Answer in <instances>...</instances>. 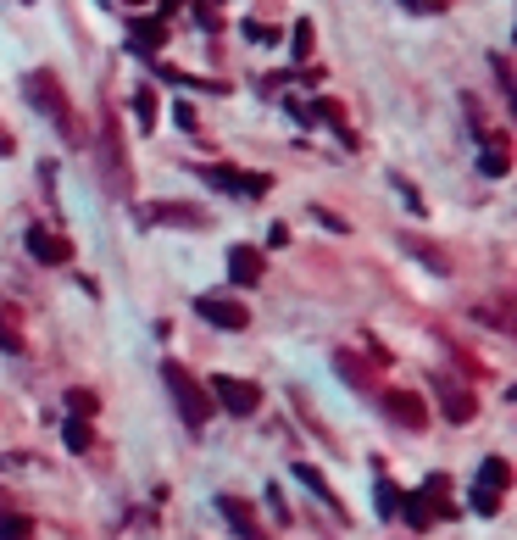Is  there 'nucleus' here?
Returning a JSON list of instances; mask_svg holds the SVG:
<instances>
[{
	"instance_id": "f257e3e1",
	"label": "nucleus",
	"mask_w": 517,
	"mask_h": 540,
	"mask_svg": "<svg viewBox=\"0 0 517 540\" xmlns=\"http://www.w3.org/2000/svg\"><path fill=\"white\" fill-rule=\"evenodd\" d=\"M161 379H168V390H173V401H178V412H184V424L189 429H201L206 424V412H212V396L189 379V368L184 362H161Z\"/></svg>"
},
{
	"instance_id": "f03ea898",
	"label": "nucleus",
	"mask_w": 517,
	"mask_h": 540,
	"mask_svg": "<svg viewBox=\"0 0 517 540\" xmlns=\"http://www.w3.org/2000/svg\"><path fill=\"white\" fill-rule=\"evenodd\" d=\"M28 101H34L45 117H56V123H61V134H73V117H68V101H61L56 73H34V78H28Z\"/></svg>"
},
{
	"instance_id": "7ed1b4c3",
	"label": "nucleus",
	"mask_w": 517,
	"mask_h": 540,
	"mask_svg": "<svg viewBox=\"0 0 517 540\" xmlns=\"http://www.w3.org/2000/svg\"><path fill=\"white\" fill-rule=\"evenodd\" d=\"M212 396L222 401V412H234V418H250L256 401H262V390L245 385V379H234V373H217V379H212Z\"/></svg>"
},
{
	"instance_id": "20e7f679",
	"label": "nucleus",
	"mask_w": 517,
	"mask_h": 540,
	"mask_svg": "<svg viewBox=\"0 0 517 540\" xmlns=\"http://www.w3.org/2000/svg\"><path fill=\"white\" fill-rule=\"evenodd\" d=\"M195 312L206 317L212 329H229V334H240V329L250 324V312H245L240 301H229V296H201V301H195Z\"/></svg>"
},
{
	"instance_id": "39448f33",
	"label": "nucleus",
	"mask_w": 517,
	"mask_h": 540,
	"mask_svg": "<svg viewBox=\"0 0 517 540\" xmlns=\"http://www.w3.org/2000/svg\"><path fill=\"white\" fill-rule=\"evenodd\" d=\"M23 245H28V257H40L45 268H61V262H73V245L61 240V234H50V229H40V224L23 234Z\"/></svg>"
},
{
	"instance_id": "423d86ee",
	"label": "nucleus",
	"mask_w": 517,
	"mask_h": 540,
	"mask_svg": "<svg viewBox=\"0 0 517 540\" xmlns=\"http://www.w3.org/2000/svg\"><path fill=\"white\" fill-rule=\"evenodd\" d=\"M378 401H384V412H390L395 424H406V429H423V424H429V407L417 401L412 390H384Z\"/></svg>"
},
{
	"instance_id": "0eeeda50",
	"label": "nucleus",
	"mask_w": 517,
	"mask_h": 540,
	"mask_svg": "<svg viewBox=\"0 0 517 540\" xmlns=\"http://www.w3.org/2000/svg\"><path fill=\"white\" fill-rule=\"evenodd\" d=\"M206 184L229 189V196H268V178L262 173H240V168H206Z\"/></svg>"
},
{
	"instance_id": "6e6552de",
	"label": "nucleus",
	"mask_w": 517,
	"mask_h": 540,
	"mask_svg": "<svg viewBox=\"0 0 517 540\" xmlns=\"http://www.w3.org/2000/svg\"><path fill=\"white\" fill-rule=\"evenodd\" d=\"M145 217H150V224H178V229H201L206 224V212L189 206V201H156Z\"/></svg>"
},
{
	"instance_id": "1a4fd4ad",
	"label": "nucleus",
	"mask_w": 517,
	"mask_h": 540,
	"mask_svg": "<svg viewBox=\"0 0 517 540\" xmlns=\"http://www.w3.org/2000/svg\"><path fill=\"white\" fill-rule=\"evenodd\" d=\"M217 513L234 524V535H240V540H256V535H262V529H256V513H250V507H245L240 496H217Z\"/></svg>"
},
{
	"instance_id": "9d476101",
	"label": "nucleus",
	"mask_w": 517,
	"mask_h": 540,
	"mask_svg": "<svg viewBox=\"0 0 517 540\" xmlns=\"http://www.w3.org/2000/svg\"><path fill=\"white\" fill-rule=\"evenodd\" d=\"M229 279H234V284H256V279H262V251L234 245V251H229Z\"/></svg>"
},
{
	"instance_id": "9b49d317",
	"label": "nucleus",
	"mask_w": 517,
	"mask_h": 540,
	"mask_svg": "<svg viewBox=\"0 0 517 540\" xmlns=\"http://www.w3.org/2000/svg\"><path fill=\"white\" fill-rule=\"evenodd\" d=\"M440 407H445L450 424H467V418H473V396H467L462 385H445V390H440Z\"/></svg>"
},
{
	"instance_id": "f8f14e48",
	"label": "nucleus",
	"mask_w": 517,
	"mask_h": 540,
	"mask_svg": "<svg viewBox=\"0 0 517 540\" xmlns=\"http://www.w3.org/2000/svg\"><path fill=\"white\" fill-rule=\"evenodd\" d=\"M512 485V468L501 462V457H484V468H478V490H490V496H501Z\"/></svg>"
},
{
	"instance_id": "ddd939ff",
	"label": "nucleus",
	"mask_w": 517,
	"mask_h": 540,
	"mask_svg": "<svg viewBox=\"0 0 517 540\" xmlns=\"http://www.w3.org/2000/svg\"><path fill=\"white\" fill-rule=\"evenodd\" d=\"M295 480H301V485H306V490H312L317 501H329V507H334V485L322 480V473H317L312 462H295Z\"/></svg>"
},
{
	"instance_id": "4468645a",
	"label": "nucleus",
	"mask_w": 517,
	"mask_h": 540,
	"mask_svg": "<svg viewBox=\"0 0 517 540\" xmlns=\"http://www.w3.org/2000/svg\"><path fill=\"white\" fill-rule=\"evenodd\" d=\"M401 513H406V524H412V529H429L434 501H429V496H406V501H401Z\"/></svg>"
},
{
	"instance_id": "2eb2a0df",
	"label": "nucleus",
	"mask_w": 517,
	"mask_h": 540,
	"mask_svg": "<svg viewBox=\"0 0 517 540\" xmlns=\"http://www.w3.org/2000/svg\"><path fill=\"white\" fill-rule=\"evenodd\" d=\"M161 40H168V23H134V45L140 50H156Z\"/></svg>"
},
{
	"instance_id": "dca6fc26",
	"label": "nucleus",
	"mask_w": 517,
	"mask_h": 540,
	"mask_svg": "<svg viewBox=\"0 0 517 540\" xmlns=\"http://www.w3.org/2000/svg\"><path fill=\"white\" fill-rule=\"evenodd\" d=\"M373 507H378V518H390V513H401V490H395L390 480H378V496H373Z\"/></svg>"
},
{
	"instance_id": "f3484780",
	"label": "nucleus",
	"mask_w": 517,
	"mask_h": 540,
	"mask_svg": "<svg viewBox=\"0 0 517 540\" xmlns=\"http://www.w3.org/2000/svg\"><path fill=\"white\" fill-rule=\"evenodd\" d=\"M68 446H73V452H89V446H95V435H89L84 418H68Z\"/></svg>"
},
{
	"instance_id": "a211bd4d",
	"label": "nucleus",
	"mask_w": 517,
	"mask_h": 540,
	"mask_svg": "<svg viewBox=\"0 0 517 540\" xmlns=\"http://www.w3.org/2000/svg\"><path fill=\"white\" fill-rule=\"evenodd\" d=\"M484 173H490V178H501L506 173V151H501V140H490V151H484V162H478Z\"/></svg>"
},
{
	"instance_id": "6ab92c4d",
	"label": "nucleus",
	"mask_w": 517,
	"mask_h": 540,
	"mask_svg": "<svg viewBox=\"0 0 517 540\" xmlns=\"http://www.w3.org/2000/svg\"><path fill=\"white\" fill-rule=\"evenodd\" d=\"M34 529H28V518H12V513H0V540H28Z\"/></svg>"
},
{
	"instance_id": "aec40b11",
	"label": "nucleus",
	"mask_w": 517,
	"mask_h": 540,
	"mask_svg": "<svg viewBox=\"0 0 517 540\" xmlns=\"http://www.w3.org/2000/svg\"><path fill=\"white\" fill-rule=\"evenodd\" d=\"M134 112H140V123H145V129L156 123V95H150V89H140V95H134Z\"/></svg>"
},
{
	"instance_id": "412c9836",
	"label": "nucleus",
	"mask_w": 517,
	"mask_h": 540,
	"mask_svg": "<svg viewBox=\"0 0 517 540\" xmlns=\"http://www.w3.org/2000/svg\"><path fill=\"white\" fill-rule=\"evenodd\" d=\"M406 12H417V17H434V12H445V0H401Z\"/></svg>"
},
{
	"instance_id": "4be33fe9",
	"label": "nucleus",
	"mask_w": 517,
	"mask_h": 540,
	"mask_svg": "<svg viewBox=\"0 0 517 540\" xmlns=\"http://www.w3.org/2000/svg\"><path fill=\"white\" fill-rule=\"evenodd\" d=\"M467 501H473V513H495V507H501V496H490V490H473Z\"/></svg>"
},
{
	"instance_id": "5701e85b",
	"label": "nucleus",
	"mask_w": 517,
	"mask_h": 540,
	"mask_svg": "<svg viewBox=\"0 0 517 540\" xmlns=\"http://www.w3.org/2000/svg\"><path fill=\"white\" fill-rule=\"evenodd\" d=\"M68 407L78 412V418H89V412H95V396H89V390H73V396H68Z\"/></svg>"
},
{
	"instance_id": "b1692460",
	"label": "nucleus",
	"mask_w": 517,
	"mask_h": 540,
	"mask_svg": "<svg viewBox=\"0 0 517 540\" xmlns=\"http://www.w3.org/2000/svg\"><path fill=\"white\" fill-rule=\"evenodd\" d=\"M295 56H312V23H295Z\"/></svg>"
},
{
	"instance_id": "393cba45",
	"label": "nucleus",
	"mask_w": 517,
	"mask_h": 540,
	"mask_svg": "<svg viewBox=\"0 0 517 540\" xmlns=\"http://www.w3.org/2000/svg\"><path fill=\"white\" fill-rule=\"evenodd\" d=\"M128 6H145V0H128Z\"/></svg>"
}]
</instances>
